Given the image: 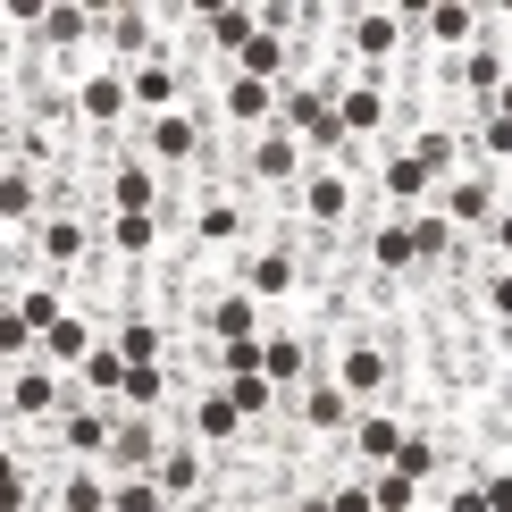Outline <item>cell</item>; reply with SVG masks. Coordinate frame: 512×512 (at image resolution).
Instances as JSON below:
<instances>
[{"mask_svg": "<svg viewBox=\"0 0 512 512\" xmlns=\"http://www.w3.org/2000/svg\"><path fill=\"white\" fill-rule=\"evenodd\" d=\"M26 269H34V277H59V286L84 294V277L101 269V210L76 202V194H59L51 219H42L26 244H9V277H26Z\"/></svg>", "mask_w": 512, "mask_h": 512, "instance_id": "6da1fadb", "label": "cell"}, {"mask_svg": "<svg viewBox=\"0 0 512 512\" xmlns=\"http://www.w3.org/2000/svg\"><path fill=\"white\" fill-rule=\"evenodd\" d=\"M361 210H370V185H361L353 152H328V160H311L303 185L286 194V227H294L303 244H353Z\"/></svg>", "mask_w": 512, "mask_h": 512, "instance_id": "7a4b0ae2", "label": "cell"}, {"mask_svg": "<svg viewBox=\"0 0 512 512\" xmlns=\"http://www.w3.org/2000/svg\"><path fill=\"white\" fill-rule=\"evenodd\" d=\"M135 152L152 160L168 185H177V202L227 168V143L210 135V118H202V110H177V118H143V126H135Z\"/></svg>", "mask_w": 512, "mask_h": 512, "instance_id": "3957f363", "label": "cell"}, {"mask_svg": "<svg viewBox=\"0 0 512 512\" xmlns=\"http://www.w3.org/2000/svg\"><path fill=\"white\" fill-rule=\"evenodd\" d=\"M345 76H403L412 68V9H336L328 17Z\"/></svg>", "mask_w": 512, "mask_h": 512, "instance_id": "277c9868", "label": "cell"}, {"mask_svg": "<svg viewBox=\"0 0 512 512\" xmlns=\"http://www.w3.org/2000/svg\"><path fill=\"white\" fill-rule=\"evenodd\" d=\"M303 168H311V152L286 135V126H261V135L227 143V177H236L261 210H286V194L303 185Z\"/></svg>", "mask_w": 512, "mask_h": 512, "instance_id": "5b68a950", "label": "cell"}, {"mask_svg": "<svg viewBox=\"0 0 512 512\" xmlns=\"http://www.w3.org/2000/svg\"><path fill=\"white\" fill-rule=\"evenodd\" d=\"M101 261H126L143 277H177V261H185L177 210H101Z\"/></svg>", "mask_w": 512, "mask_h": 512, "instance_id": "8992f818", "label": "cell"}, {"mask_svg": "<svg viewBox=\"0 0 512 512\" xmlns=\"http://www.w3.org/2000/svg\"><path fill=\"white\" fill-rule=\"evenodd\" d=\"M328 110H336V143H345V152H361V143H387V135H403V126H412L395 76H336Z\"/></svg>", "mask_w": 512, "mask_h": 512, "instance_id": "52a82bcc", "label": "cell"}, {"mask_svg": "<svg viewBox=\"0 0 512 512\" xmlns=\"http://www.w3.org/2000/svg\"><path fill=\"white\" fill-rule=\"evenodd\" d=\"M68 110L93 143H135V93H126V68L118 59H84V68H68Z\"/></svg>", "mask_w": 512, "mask_h": 512, "instance_id": "ba28073f", "label": "cell"}, {"mask_svg": "<svg viewBox=\"0 0 512 512\" xmlns=\"http://www.w3.org/2000/svg\"><path fill=\"white\" fill-rule=\"evenodd\" d=\"M487 34H504V17L479 9V0H437V9H412V59H429V68L471 59Z\"/></svg>", "mask_w": 512, "mask_h": 512, "instance_id": "9c48e42d", "label": "cell"}, {"mask_svg": "<svg viewBox=\"0 0 512 512\" xmlns=\"http://www.w3.org/2000/svg\"><path fill=\"white\" fill-rule=\"evenodd\" d=\"M76 403V378L51 353H9V429L17 437H51V420Z\"/></svg>", "mask_w": 512, "mask_h": 512, "instance_id": "30bf717a", "label": "cell"}, {"mask_svg": "<svg viewBox=\"0 0 512 512\" xmlns=\"http://www.w3.org/2000/svg\"><path fill=\"white\" fill-rule=\"evenodd\" d=\"M353 412H361V403L336 387L328 370H311L303 387H286V445H311V454H345Z\"/></svg>", "mask_w": 512, "mask_h": 512, "instance_id": "8fae6325", "label": "cell"}, {"mask_svg": "<svg viewBox=\"0 0 512 512\" xmlns=\"http://www.w3.org/2000/svg\"><path fill=\"white\" fill-rule=\"evenodd\" d=\"M177 429L202 445V454H236V445H252V429H244V412H236V395H227V378H210V370H194V387H185V403H177Z\"/></svg>", "mask_w": 512, "mask_h": 512, "instance_id": "7c38bea8", "label": "cell"}, {"mask_svg": "<svg viewBox=\"0 0 512 512\" xmlns=\"http://www.w3.org/2000/svg\"><path fill=\"white\" fill-rule=\"evenodd\" d=\"M353 269L378 277V286L420 277V261H412V210H387V202L361 210V227H353Z\"/></svg>", "mask_w": 512, "mask_h": 512, "instance_id": "4fadbf2b", "label": "cell"}, {"mask_svg": "<svg viewBox=\"0 0 512 512\" xmlns=\"http://www.w3.org/2000/svg\"><path fill=\"white\" fill-rule=\"evenodd\" d=\"M202 118H210V135H219V143H244V135H261V126H277V84L227 68V76H210Z\"/></svg>", "mask_w": 512, "mask_h": 512, "instance_id": "5bb4252c", "label": "cell"}, {"mask_svg": "<svg viewBox=\"0 0 512 512\" xmlns=\"http://www.w3.org/2000/svg\"><path fill=\"white\" fill-rule=\"evenodd\" d=\"M101 210H185V202L135 143H101Z\"/></svg>", "mask_w": 512, "mask_h": 512, "instance_id": "9a60e30c", "label": "cell"}, {"mask_svg": "<svg viewBox=\"0 0 512 512\" xmlns=\"http://www.w3.org/2000/svg\"><path fill=\"white\" fill-rule=\"evenodd\" d=\"M353 168H361V185H370V202H387V210H420V202L437 194V177H429V168H420L412 152H403V135L361 143Z\"/></svg>", "mask_w": 512, "mask_h": 512, "instance_id": "2e32d148", "label": "cell"}, {"mask_svg": "<svg viewBox=\"0 0 512 512\" xmlns=\"http://www.w3.org/2000/svg\"><path fill=\"white\" fill-rule=\"evenodd\" d=\"M437 219L454 227V236H504V177H487V168H462V177H445L437 185Z\"/></svg>", "mask_w": 512, "mask_h": 512, "instance_id": "e0dca14e", "label": "cell"}, {"mask_svg": "<svg viewBox=\"0 0 512 512\" xmlns=\"http://www.w3.org/2000/svg\"><path fill=\"white\" fill-rule=\"evenodd\" d=\"M269 311L252 303L236 277H219V286H194L185 294V336H202V345H227V336H261Z\"/></svg>", "mask_w": 512, "mask_h": 512, "instance_id": "ac0fdd59", "label": "cell"}, {"mask_svg": "<svg viewBox=\"0 0 512 512\" xmlns=\"http://www.w3.org/2000/svg\"><path fill=\"white\" fill-rule=\"evenodd\" d=\"M152 487H160V512H194V504L219 496V454H202V445L177 429L160 445V462H152Z\"/></svg>", "mask_w": 512, "mask_h": 512, "instance_id": "d6986e66", "label": "cell"}, {"mask_svg": "<svg viewBox=\"0 0 512 512\" xmlns=\"http://www.w3.org/2000/svg\"><path fill=\"white\" fill-rule=\"evenodd\" d=\"M126 93H135V118H177V110H202L210 84L185 68V59H143V68H126Z\"/></svg>", "mask_w": 512, "mask_h": 512, "instance_id": "ffe728a7", "label": "cell"}, {"mask_svg": "<svg viewBox=\"0 0 512 512\" xmlns=\"http://www.w3.org/2000/svg\"><path fill=\"white\" fill-rule=\"evenodd\" d=\"M51 202H59V177H51V168H26V160L0 168V227H9V244H26L34 227L51 219Z\"/></svg>", "mask_w": 512, "mask_h": 512, "instance_id": "44dd1931", "label": "cell"}, {"mask_svg": "<svg viewBox=\"0 0 512 512\" xmlns=\"http://www.w3.org/2000/svg\"><path fill=\"white\" fill-rule=\"evenodd\" d=\"M51 454H68V462H110V445H118V403H68V412L51 420Z\"/></svg>", "mask_w": 512, "mask_h": 512, "instance_id": "7402d4cb", "label": "cell"}, {"mask_svg": "<svg viewBox=\"0 0 512 512\" xmlns=\"http://www.w3.org/2000/svg\"><path fill=\"white\" fill-rule=\"evenodd\" d=\"M252 34H261V9H194V59H202V76H227L244 59Z\"/></svg>", "mask_w": 512, "mask_h": 512, "instance_id": "603a6c76", "label": "cell"}, {"mask_svg": "<svg viewBox=\"0 0 512 512\" xmlns=\"http://www.w3.org/2000/svg\"><path fill=\"white\" fill-rule=\"evenodd\" d=\"M420 412H403V403H361L353 429H345V462H361V471H378V462H395L403 429H412Z\"/></svg>", "mask_w": 512, "mask_h": 512, "instance_id": "cb8c5ba5", "label": "cell"}, {"mask_svg": "<svg viewBox=\"0 0 512 512\" xmlns=\"http://www.w3.org/2000/svg\"><path fill=\"white\" fill-rule=\"evenodd\" d=\"M160 42H168V9H143V0L110 9V59H118V68H143V59H160Z\"/></svg>", "mask_w": 512, "mask_h": 512, "instance_id": "d4e9b609", "label": "cell"}, {"mask_svg": "<svg viewBox=\"0 0 512 512\" xmlns=\"http://www.w3.org/2000/svg\"><path fill=\"white\" fill-rule=\"evenodd\" d=\"M403 152H412L420 168H429L437 185L471 168V152H462V126H454V118H412V126H403Z\"/></svg>", "mask_w": 512, "mask_h": 512, "instance_id": "484cf974", "label": "cell"}, {"mask_svg": "<svg viewBox=\"0 0 512 512\" xmlns=\"http://www.w3.org/2000/svg\"><path fill=\"white\" fill-rule=\"evenodd\" d=\"M168 437H177V420H168V412H126V403H118V445H110V471H152Z\"/></svg>", "mask_w": 512, "mask_h": 512, "instance_id": "4316f807", "label": "cell"}, {"mask_svg": "<svg viewBox=\"0 0 512 512\" xmlns=\"http://www.w3.org/2000/svg\"><path fill=\"white\" fill-rule=\"evenodd\" d=\"M76 395H84V403H118V395H126V353H118V336H101V345L76 361Z\"/></svg>", "mask_w": 512, "mask_h": 512, "instance_id": "83f0119b", "label": "cell"}, {"mask_svg": "<svg viewBox=\"0 0 512 512\" xmlns=\"http://www.w3.org/2000/svg\"><path fill=\"white\" fill-rule=\"evenodd\" d=\"M370 512H420V479L395 471V462H378L370 471Z\"/></svg>", "mask_w": 512, "mask_h": 512, "instance_id": "f1b7e54d", "label": "cell"}]
</instances>
